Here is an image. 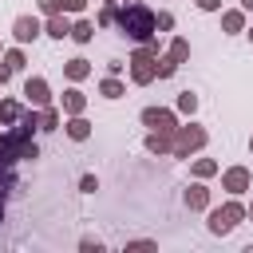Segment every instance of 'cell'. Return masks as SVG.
Listing matches in <instances>:
<instances>
[{
	"mask_svg": "<svg viewBox=\"0 0 253 253\" xmlns=\"http://www.w3.org/2000/svg\"><path fill=\"white\" fill-rule=\"evenodd\" d=\"M119 24H123L126 36L146 40V36H150V28H154V16H150L146 8H131V12H123V16H119Z\"/></svg>",
	"mask_w": 253,
	"mask_h": 253,
	"instance_id": "obj_1",
	"label": "cell"
},
{
	"mask_svg": "<svg viewBox=\"0 0 253 253\" xmlns=\"http://www.w3.org/2000/svg\"><path fill=\"white\" fill-rule=\"evenodd\" d=\"M237 214H241V210H234V206H230V210H217V214H214V221H210V226H214L217 234H226V230L234 226V217H237Z\"/></svg>",
	"mask_w": 253,
	"mask_h": 253,
	"instance_id": "obj_2",
	"label": "cell"
},
{
	"mask_svg": "<svg viewBox=\"0 0 253 253\" xmlns=\"http://www.w3.org/2000/svg\"><path fill=\"white\" fill-rule=\"evenodd\" d=\"M143 119H146L150 126H158V131H170V115H166V111H146Z\"/></svg>",
	"mask_w": 253,
	"mask_h": 253,
	"instance_id": "obj_3",
	"label": "cell"
},
{
	"mask_svg": "<svg viewBox=\"0 0 253 253\" xmlns=\"http://www.w3.org/2000/svg\"><path fill=\"white\" fill-rule=\"evenodd\" d=\"M16 36L20 40H32V36H36V20H16Z\"/></svg>",
	"mask_w": 253,
	"mask_h": 253,
	"instance_id": "obj_4",
	"label": "cell"
},
{
	"mask_svg": "<svg viewBox=\"0 0 253 253\" xmlns=\"http://www.w3.org/2000/svg\"><path fill=\"white\" fill-rule=\"evenodd\" d=\"M28 95H32L36 103H44V99H48V87H44L40 79H32V83H28Z\"/></svg>",
	"mask_w": 253,
	"mask_h": 253,
	"instance_id": "obj_5",
	"label": "cell"
},
{
	"mask_svg": "<svg viewBox=\"0 0 253 253\" xmlns=\"http://www.w3.org/2000/svg\"><path fill=\"white\" fill-rule=\"evenodd\" d=\"M135 79H150V68H146V55L135 59Z\"/></svg>",
	"mask_w": 253,
	"mask_h": 253,
	"instance_id": "obj_6",
	"label": "cell"
},
{
	"mask_svg": "<svg viewBox=\"0 0 253 253\" xmlns=\"http://www.w3.org/2000/svg\"><path fill=\"white\" fill-rule=\"evenodd\" d=\"M186 202H190V206H202V202H206V194H202V190H190Z\"/></svg>",
	"mask_w": 253,
	"mask_h": 253,
	"instance_id": "obj_7",
	"label": "cell"
},
{
	"mask_svg": "<svg viewBox=\"0 0 253 253\" xmlns=\"http://www.w3.org/2000/svg\"><path fill=\"white\" fill-rule=\"evenodd\" d=\"M230 186H234V190H241V186H245V174H241V170H234V174H230Z\"/></svg>",
	"mask_w": 253,
	"mask_h": 253,
	"instance_id": "obj_8",
	"label": "cell"
},
{
	"mask_svg": "<svg viewBox=\"0 0 253 253\" xmlns=\"http://www.w3.org/2000/svg\"><path fill=\"white\" fill-rule=\"evenodd\" d=\"M198 4H202V8H217V0H198Z\"/></svg>",
	"mask_w": 253,
	"mask_h": 253,
	"instance_id": "obj_9",
	"label": "cell"
},
{
	"mask_svg": "<svg viewBox=\"0 0 253 253\" xmlns=\"http://www.w3.org/2000/svg\"><path fill=\"white\" fill-rule=\"evenodd\" d=\"M245 8H253V0H245Z\"/></svg>",
	"mask_w": 253,
	"mask_h": 253,
	"instance_id": "obj_10",
	"label": "cell"
}]
</instances>
